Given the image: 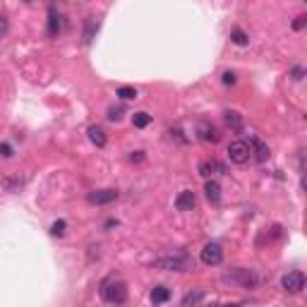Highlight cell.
Returning <instances> with one entry per match:
<instances>
[{
	"mask_svg": "<svg viewBox=\"0 0 307 307\" xmlns=\"http://www.w3.org/2000/svg\"><path fill=\"white\" fill-rule=\"evenodd\" d=\"M231 38H233V43H238V46H247V43H250V38H247V34L243 29H233Z\"/></svg>",
	"mask_w": 307,
	"mask_h": 307,
	"instance_id": "21",
	"label": "cell"
},
{
	"mask_svg": "<svg viewBox=\"0 0 307 307\" xmlns=\"http://www.w3.org/2000/svg\"><path fill=\"white\" fill-rule=\"evenodd\" d=\"M98 293H101V298L106 303H111V305H123L125 300H127V286L120 279H106V281L101 283Z\"/></svg>",
	"mask_w": 307,
	"mask_h": 307,
	"instance_id": "2",
	"label": "cell"
},
{
	"mask_svg": "<svg viewBox=\"0 0 307 307\" xmlns=\"http://www.w3.org/2000/svg\"><path fill=\"white\" fill-rule=\"evenodd\" d=\"M89 139H91V144H96L98 149L106 147L108 144V137H106V130L101 127V125H91L89 127Z\"/></svg>",
	"mask_w": 307,
	"mask_h": 307,
	"instance_id": "12",
	"label": "cell"
},
{
	"mask_svg": "<svg viewBox=\"0 0 307 307\" xmlns=\"http://www.w3.org/2000/svg\"><path fill=\"white\" fill-rule=\"evenodd\" d=\"M223 281L226 283H233V286H240V288H257V274L252 269H245V267H233V269H228L223 274Z\"/></svg>",
	"mask_w": 307,
	"mask_h": 307,
	"instance_id": "3",
	"label": "cell"
},
{
	"mask_svg": "<svg viewBox=\"0 0 307 307\" xmlns=\"http://www.w3.org/2000/svg\"><path fill=\"white\" fill-rule=\"evenodd\" d=\"M211 307H216V305H211Z\"/></svg>",
	"mask_w": 307,
	"mask_h": 307,
	"instance_id": "32",
	"label": "cell"
},
{
	"mask_svg": "<svg viewBox=\"0 0 307 307\" xmlns=\"http://www.w3.org/2000/svg\"><path fill=\"white\" fill-rule=\"evenodd\" d=\"M293 79L295 82H300V79H303V77H305V70H303V67H293Z\"/></svg>",
	"mask_w": 307,
	"mask_h": 307,
	"instance_id": "29",
	"label": "cell"
},
{
	"mask_svg": "<svg viewBox=\"0 0 307 307\" xmlns=\"http://www.w3.org/2000/svg\"><path fill=\"white\" fill-rule=\"evenodd\" d=\"M202 262L207 264V267H216V264H221L223 262V250L219 243H207V245L202 247Z\"/></svg>",
	"mask_w": 307,
	"mask_h": 307,
	"instance_id": "5",
	"label": "cell"
},
{
	"mask_svg": "<svg viewBox=\"0 0 307 307\" xmlns=\"http://www.w3.org/2000/svg\"><path fill=\"white\" fill-rule=\"evenodd\" d=\"M250 156H252V151H250V144H247L245 139H235V142L228 144V159L233 161V163L243 166V163L250 161Z\"/></svg>",
	"mask_w": 307,
	"mask_h": 307,
	"instance_id": "4",
	"label": "cell"
},
{
	"mask_svg": "<svg viewBox=\"0 0 307 307\" xmlns=\"http://www.w3.org/2000/svg\"><path fill=\"white\" fill-rule=\"evenodd\" d=\"M168 135H171V139L175 137L180 144H185V142H187V137H183V132H180V130H168Z\"/></svg>",
	"mask_w": 307,
	"mask_h": 307,
	"instance_id": "26",
	"label": "cell"
},
{
	"mask_svg": "<svg viewBox=\"0 0 307 307\" xmlns=\"http://www.w3.org/2000/svg\"><path fill=\"white\" fill-rule=\"evenodd\" d=\"M281 286L283 291H288V293H300L305 288V274L303 271H288L281 279Z\"/></svg>",
	"mask_w": 307,
	"mask_h": 307,
	"instance_id": "6",
	"label": "cell"
},
{
	"mask_svg": "<svg viewBox=\"0 0 307 307\" xmlns=\"http://www.w3.org/2000/svg\"><path fill=\"white\" fill-rule=\"evenodd\" d=\"M149 123H151V115H149V113L139 111V113H135V115H132V125H135V127H139V130H142V127H147Z\"/></svg>",
	"mask_w": 307,
	"mask_h": 307,
	"instance_id": "19",
	"label": "cell"
},
{
	"mask_svg": "<svg viewBox=\"0 0 307 307\" xmlns=\"http://www.w3.org/2000/svg\"><path fill=\"white\" fill-rule=\"evenodd\" d=\"M226 123L231 125L233 130H240L243 127V115L238 111H226Z\"/></svg>",
	"mask_w": 307,
	"mask_h": 307,
	"instance_id": "17",
	"label": "cell"
},
{
	"mask_svg": "<svg viewBox=\"0 0 307 307\" xmlns=\"http://www.w3.org/2000/svg\"><path fill=\"white\" fill-rule=\"evenodd\" d=\"M108 118H111L113 123H118L123 118V108H108Z\"/></svg>",
	"mask_w": 307,
	"mask_h": 307,
	"instance_id": "24",
	"label": "cell"
},
{
	"mask_svg": "<svg viewBox=\"0 0 307 307\" xmlns=\"http://www.w3.org/2000/svg\"><path fill=\"white\" fill-rule=\"evenodd\" d=\"M223 84H235V72H223Z\"/></svg>",
	"mask_w": 307,
	"mask_h": 307,
	"instance_id": "30",
	"label": "cell"
},
{
	"mask_svg": "<svg viewBox=\"0 0 307 307\" xmlns=\"http://www.w3.org/2000/svg\"><path fill=\"white\" fill-rule=\"evenodd\" d=\"M195 204H197L195 192H190V190H183V192L178 195V199H175V209L178 211H192Z\"/></svg>",
	"mask_w": 307,
	"mask_h": 307,
	"instance_id": "11",
	"label": "cell"
},
{
	"mask_svg": "<svg viewBox=\"0 0 307 307\" xmlns=\"http://www.w3.org/2000/svg\"><path fill=\"white\" fill-rule=\"evenodd\" d=\"M84 24H86V26H84V41L89 43V41L94 38V31L98 29V22L94 19V17H86V22H84Z\"/></svg>",
	"mask_w": 307,
	"mask_h": 307,
	"instance_id": "18",
	"label": "cell"
},
{
	"mask_svg": "<svg viewBox=\"0 0 307 307\" xmlns=\"http://www.w3.org/2000/svg\"><path fill=\"white\" fill-rule=\"evenodd\" d=\"M118 199V192L115 190H94L86 195V202L89 204H111Z\"/></svg>",
	"mask_w": 307,
	"mask_h": 307,
	"instance_id": "7",
	"label": "cell"
},
{
	"mask_svg": "<svg viewBox=\"0 0 307 307\" xmlns=\"http://www.w3.org/2000/svg\"><path fill=\"white\" fill-rule=\"evenodd\" d=\"M250 151L255 154V159H257L259 163L269 161V147H267L259 137H250Z\"/></svg>",
	"mask_w": 307,
	"mask_h": 307,
	"instance_id": "10",
	"label": "cell"
},
{
	"mask_svg": "<svg viewBox=\"0 0 307 307\" xmlns=\"http://www.w3.org/2000/svg\"><path fill=\"white\" fill-rule=\"evenodd\" d=\"M154 267L163 271H192L195 269V259L187 252H171V255H163V257L156 259Z\"/></svg>",
	"mask_w": 307,
	"mask_h": 307,
	"instance_id": "1",
	"label": "cell"
},
{
	"mask_svg": "<svg viewBox=\"0 0 307 307\" xmlns=\"http://www.w3.org/2000/svg\"><path fill=\"white\" fill-rule=\"evenodd\" d=\"M7 29H10V22H7V17H2V14H0V38L7 34Z\"/></svg>",
	"mask_w": 307,
	"mask_h": 307,
	"instance_id": "25",
	"label": "cell"
},
{
	"mask_svg": "<svg viewBox=\"0 0 307 307\" xmlns=\"http://www.w3.org/2000/svg\"><path fill=\"white\" fill-rule=\"evenodd\" d=\"M197 135H199L202 142H219V130H216V127H211V125H207V123H199Z\"/></svg>",
	"mask_w": 307,
	"mask_h": 307,
	"instance_id": "13",
	"label": "cell"
},
{
	"mask_svg": "<svg viewBox=\"0 0 307 307\" xmlns=\"http://www.w3.org/2000/svg\"><path fill=\"white\" fill-rule=\"evenodd\" d=\"M118 96L123 98V101H132V98H137V89L135 86H120L118 89Z\"/></svg>",
	"mask_w": 307,
	"mask_h": 307,
	"instance_id": "20",
	"label": "cell"
},
{
	"mask_svg": "<svg viewBox=\"0 0 307 307\" xmlns=\"http://www.w3.org/2000/svg\"><path fill=\"white\" fill-rule=\"evenodd\" d=\"M65 228H67V223H65V221H55L53 226H50V235L62 238V235H65Z\"/></svg>",
	"mask_w": 307,
	"mask_h": 307,
	"instance_id": "22",
	"label": "cell"
},
{
	"mask_svg": "<svg viewBox=\"0 0 307 307\" xmlns=\"http://www.w3.org/2000/svg\"><path fill=\"white\" fill-rule=\"evenodd\" d=\"M0 156H5V159H10V156H12V149H10V144H0Z\"/></svg>",
	"mask_w": 307,
	"mask_h": 307,
	"instance_id": "28",
	"label": "cell"
},
{
	"mask_svg": "<svg viewBox=\"0 0 307 307\" xmlns=\"http://www.w3.org/2000/svg\"><path fill=\"white\" fill-rule=\"evenodd\" d=\"M130 161H132V163H139V161H144V151H132Z\"/></svg>",
	"mask_w": 307,
	"mask_h": 307,
	"instance_id": "31",
	"label": "cell"
},
{
	"mask_svg": "<svg viewBox=\"0 0 307 307\" xmlns=\"http://www.w3.org/2000/svg\"><path fill=\"white\" fill-rule=\"evenodd\" d=\"M202 298H204V291H199V288H197V291H192V293H187L183 298V307H197Z\"/></svg>",
	"mask_w": 307,
	"mask_h": 307,
	"instance_id": "16",
	"label": "cell"
},
{
	"mask_svg": "<svg viewBox=\"0 0 307 307\" xmlns=\"http://www.w3.org/2000/svg\"><path fill=\"white\" fill-rule=\"evenodd\" d=\"M65 31V17L60 12H55L53 7H50V14H48V36H58Z\"/></svg>",
	"mask_w": 307,
	"mask_h": 307,
	"instance_id": "8",
	"label": "cell"
},
{
	"mask_svg": "<svg viewBox=\"0 0 307 307\" xmlns=\"http://www.w3.org/2000/svg\"><path fill=\"white\" fill-rule=\"evenodd\" d=\"M24 185V180H5V187L7 190H17V187H22Z\"/></svg>",
	"mask_w": 307,
	"mask_h": 307,
	"instance_id": "27",
	"label": "cell"
},
{
	"mask_svg": "<svg viewBox=\"0 0 307 307\" xmlns=\"http://www.w3.org/2000/svg\"><path fill=\"white\" fill-rule=\"evenodd\" d=\"M305 24H307V17H305V14H300V17H295L293 29H295V31H300V29H305Z\"/></svg>",
	"mask_w": 307,
	"mask_h": 307,
	"instance_id": "23",
	"label": "cell"
},
{
	"mask_svg": "<svg viewBox=\"0 0 307 307\" xmlns=\"http://www.w3.org/2000/svg\"><path fill=\"white\" fill-rule=\"evenodd\" d=\"M168 300H171V288L159 286V288L151 291V303H154V305H163V303H168Z\"/></svg>",
	"mask_w": 307,
	"mask_h": 307,
	"instance_id": "14",
	"label": "cell"
},
{
	"mask_svg": "<svg viewBox=\"0 0 307 307\" xmlns=\"http://www.w3.org/2000/svg\"><path fill=\"white\" fill-rule=\"evenodd\" d=\"M199 173H202L204 178H214V175H223V173H226V166H223L221 161L209 159V161H204V163L199 166Z\"/></svg>",
	"mask_w": 307,
	"mask_h": 307,
	"instance_id": "9",
	"label": "cell"
},
{
	"mask_svg": "<svg viewBox=\"0 0 307 307\" xmlns=\"http://www.w3.org/2000/svg\"><path fill=\"white\" fill-rule=\"evenodd\" d=\"M204 192H207V199L216 204V202L221 199V185L216 183V180H209V183L204 185Z\"/></svg>",
	"mask_w": 307,
	"mask_h": 307,
	"instance_id": "15",
	"label": "cell"
}]
</instances>
